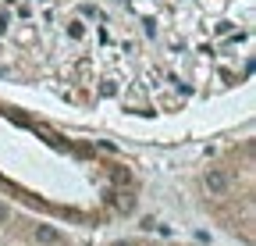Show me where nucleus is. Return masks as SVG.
Returning a JSON list of instances; mask_svg holds the SVG:
<instances>
[{"label": "nucleus", "instance_id": "f257e3e1", "mask_svg": "<svg viewBox=\"0 0 256 246\" xmlns=\"http://www.w3.org/2000/svg\"><path fill=\"white\" fill-rule=\"evenodd\" d=\"M40 239H43V242H57V239H60V235H57V232H54V228H40Z\"/></svg>", "mask_w": 256, "mask_h": 246}, {"label": "nucleus", "instance_id": "f03ea898", "mask_svg": "<svg viewBox=\"0 0 256 246\" xmlns=\"http://www.w3.org/2000/svg\"><path fill=\"white\" fill-rule=\"evenodd\" d=\"M4 218H8V207H4V203H0V221H4Z\"/></svg>", "mask_w": 256, "mask_h": 246}]
</instances>
